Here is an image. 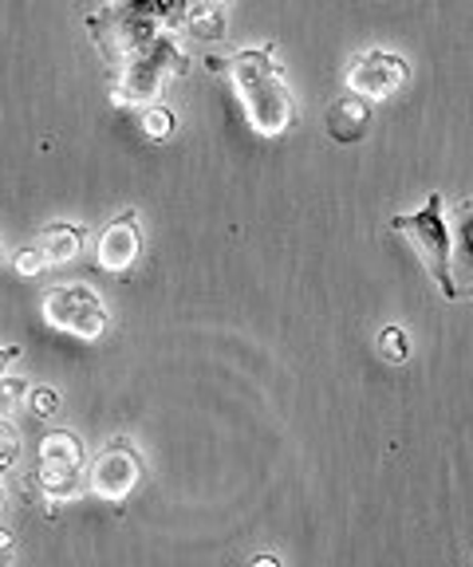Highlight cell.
I'll return each instance as SVG.
<instances>
[{"instance_id": "2e32d148", "label": "cell", "mask_w": 473, "mask_h": 567, "mask_svg": "<svg viewBox=\"0 0 473 567\" xmlns=\"http://www.w3.org/2000/svg\"><path fill=\"white\" fill-rule=\"evenodd\" d=\"M20 382H9V378H0V418L9 414L12 406H17V398H20Z\"/></svg>"}, {"instance_id": "277c9868", "label": "cell", "mask_w": 473, "mask_h": 567, "mask_svg": "<svg viewBox=\"0 0 473 567\" xmlns=\"http://www.w3.org/2000/svg\"><path fill=\"white\" fill-rule=\"evenodd\" d=\"M410 80V67L402 55L395 52H364V55H355V63L347 67L344 83L351 95H359V99L367 103H382V99H395L402 87H407Z\"/></svg>"}, {"instance_id": "6da1fadb", "label": "cell", "mask_w": 473, "mask_h": 567, "mask_svg": "<svg viewBox=\"0 0 473 567\" xmlns=\"http://www.w3.org/2000/svg\"><path fill=\"white\" fill-rule=\"evenodd\" d=\"M233 91L241 107H245V118L253 123L256 135L276 138L284 135L296 118V99H292L288 80H284L281 63L269 52H241L233 55Z\"/></svg>"}, {"instance_id": "4fadbf2b", "label": "cell", "mask_w": 473, "mask_h": 567, "mask_svg": "<svg viewBox=\"0 0 473 567\" xmlns=\"http://www.w3.org/2000/svg\"><path fill=\"white\" fill-rule=\"evenodd\" d=\"M48 269V256L40 244H28V249L17 252V272L20 276H40V272Z\"/></svg>"}, {"instance_id": "8992f818", "label": "cell", "mask_w": 473, "mask_h": 567, "mask_svg": "<svg viewBox=\"0 0 473 567\" xmlns=\"http://www.w3.org/2000/svg\"><path fill=\"white\" fill-rule=\"evenodd\" d=\"M138 473H143V458L135 453V445L130 441H111L107 450L95 458L92 465V493L103 496V501L118 504L127 501L130 489L138 485Z\"/></svg>"}, {"instance_id": "e0dca14e", "label": "cell", "mask_w": 473, "mask_h": 567, "mask_svg": "<svg viewBox=\"0 0 473 567\" xmlns=\"http://www.w3.org/2000/svg\"><path fill=\"white\" fill-rule=\"evenodd\" d=\"M20 355V347H0V378H4V367Z\"/></svg>"}, {"instance_id": "8fae6325", "label": "cell", "mask_w": 473, "mask_h": 567, "mask_svg": "<svg viewBox=\"0 0 473 567\" xmlns=\"http://www.w3.org/2000/svg\"><path fill=\"white\" fill-rule=\"evenodd\" d=\"M407 332H402V327H387V332L379 335V355L387 363H402L407 359Z\"/></svg>"}, {"instance_id": "9a60e30c", "label": "cell", "mask_w": 473, "mask_h": 567, "mask_svg": "<svg viewBox=\"0 0 473 567\" xmlns=\"http://www.w3.org/2000/svg\"><path fill=\"white\" fill-rule=\"evenodd\" d=\"M20 445H17V433H12V426L0 422V469H9L12 461H17Z\"/></svg>"}, {"instance_id": "30bf717a", "label": "cell", "mask_w": 473, "mask_h": 567, "mask_svg": "<svg viewBox=\"0 0 473 567\" xmlns=\"http://www.w3.org/2000/svg\"><path fill=\"white\" fill-rule=\"evenodd\" d=\"M186 24H190V32L201 40L225 36V17H221V9L213 4V0H193L190 12H186Z\"/></svg>"}, {"instance_id": "52a82bcc", "label": "cell", "mask_w": 473, "mask_h": 567, "mask_svg": "<svg viewBox=\"0 0 473 567\" xmlns=\"http://www.w3.org/2000/svg\"><path fill=\"white\" fill-rule=\"evenodd\" d=\"M143 252V229H138V213H123L115 217L107 229L99 233L95 244V261L107 272H127Z\"/></svg>"}, {"instance_id": "7c38bea8", "label": "cell", "mask_w": 473, "mask_h": 567, "mask_svg": "<svg viewBox=\"0 0 473 567\" xmlns=\"http://www.w3.org/2000/svg\"><path fill=\"white\" fill-rule=\"evenodd\" d=\"M143 126H146V135L150 138H166L178 126V118H174V111H166V107H150L143 115Z\"/></svg>"}, {"instance_id": "5bb4252c", "label": "cell", "mask_w": 473, "mask_h": 567, "mask_svg": "<svg viewBox=\"0 0 473 567\" xmlns=\"http://www.w3.org/2000/svg\"><path fill=\"white\" fill-rule=\"evenodd\" d=\"M28 406H32L40 418H48V414H55V410H60V395H55V390H48V387H32V390H28Z\"/></svg>"}, {"instance_id": "ac0fdd59", "label": "cell", "mask_w": 473, "mask_h": 567, "mask_svg": "<svg viewBox=\"0 0 473 567\" xmlns=\"http://www.w3.org/2000/svg\"><path fill=\"white\" fill-rule=\"evenodd\" d=\"M9 544H12V532L0 528V548H9Z\"/></svg>"}, {"instance_id": "7a4b0ae2", "label": "cell", "mask_w": 473, "mask_h": 567, "mask_svg": "<svg viewBox=\"0 0 473 567\" xmlns=\"http://www.w3.org/2000/svg\"><path fill=\"white\" fill-rule=\"evenodd\" d=\"M391 233L407 237L410 249L419 252L422 269H427L438 288H442V296L446 300L462 296V288L454 284V272H450L454 241H450V225H446V217H442V193H430L427 209H419V213L391 217Z\"/></svg>"}, {"instance_id": "ba28073f", "label": "cell", "mask_w": 473, "mask_h": 567, "mask_svg": "<svg viewBox=\"0 0 473 567\" xmlns=\"http://www.w3.org/2000/svg\"><path fill=\"white\" fill-rule=\"evenodd\" d=\"M367 123H371V103L359 95H339L328 107V135L344 146L359 143L367 135Z\"/></svg>"}, {"instance_id": "9c48e42d", "label": "cell", "mask_w": 473, "mask_h": 567, "mask_svg": "<svg viewBox=\"0 0 473 567\" xmlns=\"http://www.w3.org/2000/svg\"><path fill=\"white\" fill-rule=\"evenodd\" d=\"M83 241H87V233H83V225H67V221H55V225H48L44 233H40V249H44L48 264H67L75 261L83 252Z\"/></svg>"}, {"instance_id": "3957f363", "label": "cell", "mask_w": 473, "mask_h": 567, "mask_svg": "<svg viewBox=\"0 0 473 567\" xmlns=\"http://www.w3.org/2000/svg\"><path fill=\"white\" fill-rule=\"evenodd\" d=\"M44 319L55 327V332L75 335V339H83V343H95L103 332H107L111 315L92 288H83V284H64V288H52L44 296Z\"/></svg>"}, {"instance_id": "5b68a950", "label": "cell", "mask_w": 473, "mask_h": 567, "mask_svg": "<svg viewBox=\"0 0 473 567\" xmlns=\"http://www.w3.org/2000/svg\"><path fill=\"white\" fill-rule=\"evenodd\" d=\"M80 469H83V441L67 430H55L40 441V481L48 496L55 501H72L80 493Z\"/></svg>"}]
</instances>
